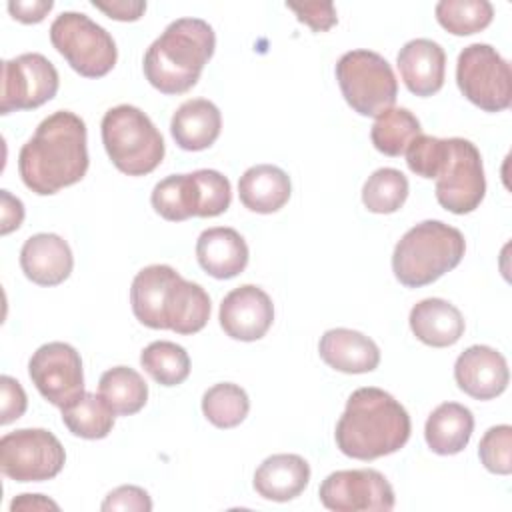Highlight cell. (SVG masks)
Returning <instances> with one entry per match:
<instances>
[{
    "instance_id": "cell-1",
    "label": "cell",
    "mask_w": 512,
    "mask_h": 512,
    "mask_svg": "<svg viewBox=\"0 0 512 512\" xmlns=\"http://www.w3.org/2000/svg\"><path fill=\"white\" fill-rule=\"evenodd\" d=\"M86 170V124L70 110L44 118L18 154L20 178L38 196H50L80 182Z\"/></svg>"
},
{
    "instance_id": "cell-2",
    "label": "cell",
    "mask_w": 512,
    "mask_h": 512,
    "mask_svg": "<svg viewBox=\"0 0 512 512\" xmlns=\"http://www.w3.org/2000/svg\"><path fill=\"white\" fill-rule=\"evenodd\" d=\"M406 408L386 390L366 386L354 390L336 424L338 450L354 460H376L398 452L410 438Z\"/></svg>"
},
{
    "instance_id": "cell-3",
    "label": "cell",
    "mask_w": 512,
    "mask_h": 512,
    "mask_svg": "<svg viewBox=\"0 0 512 512\" xmlns=\"http://www.w3.org/2000/svg\"><path fill=\"white\" fill-rule=\"evenodd\" d=\"M130 304L140 324L176 334H196L210 318L208 292L168 264H150L134 276Z\"/></svg>"
},
{
    "instance_id": "cell-4",
    "label": "cell",
    "mask_w": 512,
    "mask_h": 512,
    "mask_svg": "<svg viewBox=\"0 0 512 512\" xmlns=\"http://www.w3.org/2000/svg\"><path fill=\"white\" fill-rule=\"evenodd\" d=\"M216 48V34L202 18H178L148 46L144 76L162 94H184L200 78Z\"/></svg>"
},
{
    "instance_id": "cell-5",
    "label": "cell",
    "mask_w": 512,
    "mask_h": 512,
    "mask_svg": "<svg viewBox=\"0 0 512 512\" xmlns=\"http://www.w3.org/2000/svg\"><path fill=\"white\" fill-rule=\"evenodd\" d=\"M466 252L462 232L440 220L412 226L394 246L392 272L406 288H422L454 270Z\"/></svg>"
},
{
    "instance_id": "cell-6",
    "label": "cell",
    "mask_w": 512,
    "mask_h": 512,
    "mask_svg": "<svg viewBox=\"0 0 512 512\" xmlns=\"http://www.w3.org/2000/svg\"><path fill=\"white\" fill-rule=\"evenodd\" d=\"M102 144L112 164L128 176H146L164 158V138L152 120L136 106L110 108L100 124Z\"/></svg>"
},
{
    "instance_id": "cell-7",
    "label": "cell",
    "mask_w": 512,
    "mask_h": 512,
    "mask_svg": "<svg viewBox=\"0 0 512 512\" xmlns=\"http://www.w3.org/2000/svg\"><path fill=\"white\" fill-rule=\"evenodd\" d=\"M336 80L348 106L360 116H380L398 96V80L384 56L372 50H350L336 62Z\"/></svg>"
},
{
    "instance_id": "cell-8",
    "label": "cell",
    "mask_w": 512,
    "mask_h": 512,
    "mask_svg": "<svg viewBox=\"0 0 512 512\" xmlns=\"http://www.w3.org/2000/svg\"><path fill=\"white\" fill-rule=\"evenodd\" d=\"M52 46L84 78L106 76L118 58L114 38L82 12H62L50 26Z\"/></svg>"
},
{
    "instance_id": "cell-9",
    "label": "cell",
    "mask_w": 512,
    "mask_h": 512,
    "mask_svg": "<svg viewBox=\"0 0 512 512\" xmlns=\"http://www.w3.org/2000/svg\"><path fill=\"white\" fill-rule=\"evenodd\" d=\"M456 82L460 92L484 112H502L510 108V64L490 44L476 42L458 54Z\"/></svg>"
},
{
    "instance_id": "cell-10",
    "label": "cell",
    "mask_w": 512,
    "mask_h": 512,
    "mask_svg": "<svg viewBox=\"0 0 512 512\" xmlns=\"http://www.w3.org/2000/svg\"><path fill=\"white\" fill-rule=\"evenodd\" d=\"M66 452L44 428H20L0 438V470L16 482H44L60 474Z\"/></svg>"
},
{
    "instance_id": "cell-11",
    "label": "cell",
    "mask_w": 512,
    "mask_h": 512,
    "mask_svg": "<svg viewBox=\"0 0 512 512\" xmlns=\"http://www.w3.org/2000/svg\"><path fill=\"white\" fill-rule=\"evenodd\" d=\"M486 194L480 150L466 138H448V156L436 176V200L452 214L474 212Z\"/></svg>"
},
{
    "instance_id": "cell-12",
    "label": "cell",
    "mask_w": 512,
    "mask_h": 512,
    "mask_svg": "<svg viewBox=\"0 0 512 512\" xmlns=\"http://www.w3.org/2000/svg\"><path fill=\"white\" fill-rule=\"evenodd\" d=\"M56 92L58 70L46 56L26 52L2 62L0 114L38 108L52 100Z\"/></svg>"
},
{
    "instance_id": "cell-13",
    "label": "cell",
    "mask_w": 512,
    "mask_h": 512,
    "mask_svg": "<svg viewBox=\"0 0 512 512\" xmlns=\"http://www.w3.org/2000/svg\"><path fill=\"white\" fill-rule=\"evenodd\" d=\"M28 374L42 398L60 410L86 392L82 358L66 342L42 344L28 362Z\"/></svg>"
},
{
    "instance_id": "cell-14",
    "label": "cell",
    "mask_w": 512,
    "mask_h": 512,
    "mask_svg": "<svg viewBox=\"0 0 512 512\" xmlns=\"http://www.w3.org/2000/svg\"><path fill=\"white\" fill-rule=\"evenodd\" d=\"M324 508L334 512L392 510L394 490L390 482L374 468L338 470L324 478L318 490Z\"/></svg>"
},
{
    "instance_id": "cell-15",
    "label": "cell",
    "mask_w": 512,
    "mask_h": 512,
    "mask_svg": "<svg viewBox=\"0 0 512 512\" xmlns=\"http://www.w3.org/2000/svg\"><path fill=\"white\" fill-rule=\"evenodd\" d=\"M218 320L230 338L254 342L270 330L274 322V304L262 288L242 284L224 296Z\"/></svg>"
},
{
    "instance_id": "cell-16",
    "label": "cell",
    "mask_w": 512,
    "mask_h": 512,
    "mask_svg": "<svg viewBox=\"0 0 512 512\" xmlns=\"http://www.w3.org/2000/svg\"><path fill=\"white\" fill-rule=\"evenodd\" d=\"M454 380L464 394L476 400H492L506 390L510 372L498 350L474 344L456 358Z\"/></svg>"
},
{
    "instance_id": "cell-17",
    "label": "cell",
    "mask_w": 512,
    "mask_h": 512,
    "mask_svg": "<svg viewBox=\"0 0 512 512\" xmlns=\"http://www.w3.org/2000/svg\"><path fill=\"white\" fill-rule=\"evenodd\" d=\"M20 266L28 280L38 286L62 284L74 266L68 242L52 232L30 236L20 250Z\"/></svg>"
},
{
    "instance_id": "cell-18",
    "label": "cell",
    "mask_w": 512,
    "mask_h": 512,
    "mask_svg": "<svg viewBox=\"0 0 512 512\" xmlns=\"http://www.w3.org/2000/svg\"><path fill=\"white\" fill-rule=\"evenodd\" d=\"M398 70L406 88L416 96H432L444 86L446 54L430 38H414L398 52Z\"/></svg>"
},
{
    "instance_id": "cell-19",
    "label": "cell",
    "mask_w": 512,
    "mask_h": 512,
    "mask_svg": "<svg viewBox=\"0 0 512 512\" xmlns=\"http://www.w3.org/2000/svg\"><path fill=\"white\" fill-rule=\"evenodd\" d=\"M318 352L330 368L344 374H366L380 364L376 342L350 328L326 330L318 342Z\"/></svg>"
},
{
    "instance_id": "cell-20",
    "label": "cell",
    "mask_w": 512,
    "mask_h": 512,
    "mask_svg": "<svg viewBox=\"0 0 512 512\" xmlns=\"http://www.w3.org/2000/svg\"><path fill=\"white\" fill-rule=\"evenodd\" d=\"M248 244L228 226H214L204 230L196 240V258L204 272L212 278L228 280L244 272L248 264Z\"/></svg>"
},
{
    "instance_id": "cell-21",
    "label": "cell",
    "mask_w": 512,
    "mask_h": 512,
    "mask_svg": "<svg viewBox=\"0 0 512 512\" xmlns=\"http://www.w3.org/2000/svg\"><path fill=\"white\" fill-rule=\"evenodd\" d=\"M310 482V464L298 454H272L254 472V490L272 502H288Z\"/></svg>"
},
{
    "instance_id": "cell-22",
    "label": "cell",
    "mask_w": 512,
    "mask_h": 512,
    "mask_svg": "<svg viewBox=\"0 0 512 512\" xmlns=\"http://www.w3.org/2000/svg\"><path fill=\"white\" fill-rule=\"evenodd\" d=\"M222 116L214 102L192 98L178 106L170 120V134L182 150L198 152L210 148L220 136Z\"/></svg>"
},
{
    "instance_id": "cell-23",
    "label": "cell",
    "mask_w": 512,
    "mask_h": 512,
    "mask_svg": "<svg viewBox=\"0 0 512 512\" xmlns=\"http://www.w3.org/2000/svg\"><path fill=\"white\" fill-rule=\"evenodd\" d=\"M412 334L432 348H446L464 334V318L460 310L442 298H424L408 316Z\"/></svg>"
},
{
    "instance_id": "cell-24",
    "label": "cell",
    "mask_w": 512,
    "mask_h": 512,
    "mask_svg": "<svg viewBox=\"0 0 512 512\" xmlns=\"http://www.w3.org/2000/svg\"><path fill=\"white\" fill-rule=\"evenodd\" d=\"M238 194L244 208L256 214H272L290 200L292 184L288 174L274 164L250 166L238 180Z\"/></svg>"
},
{
    "instance_id": "cell-25",
    "label": "cell",
    "mask_w": 512,
    "mask_h": 512,
    "mask_svg": "<svg viewBox=\"0 0 512 512\" xmlns=\"http://www.w3.org/2000/svg\"><path fill=\"white\" fill-rule=\"evenodd\" d=\"M474 432V416L470 408L458 402H442L426 420L424 438L428 448L440 456L462 452Z\"/></svg>"
},
{
    "instance_id": "cell-26",
    "label": "cell",
    "mask_w": 512,
    "mask_h": 512,
    "mask_svg": "<svg viewBox=\"0 0 512 512\" xmlns=\"http://www.w3.org/2000/svg\"><path fill=\"white\" fill-rule=\"evenodd\" d=\"M98 394L114 414L132 416L144 408L148 400V384L134 368L114 366L100 376Z\"/></svg>"
},
{
    "instance_id": "cell-27",
    "label": "cell",
    "mask_w": 512,
    "mask_h": 512,
    "mask_svg": "<svg viewBox=\"0 0 512 512\" xmlns=\"http://www.w3.org/2000/svg\"><path fill=\"white\" fill-rule=\"evenodd\" d=\"M62 422L74 436L100 440L110 434L114 426V412L100 394L84 392L72 404L62 408Z\"/></svg>"
},
{
    "instance_id": "cell-28",
    "label": "cell",
    "mask_w": 512,
    "mask_h": 512,
    "mask_svg": "<svg viewBox=\"0 0 512 512\" xmlns=\"http://www.w3.org/2000/svg\"><path fill=\"white\" fill-rule=\"evenodd\" d=\"M420 134V120L408 108H390L376 116L370 140L378 152L386 156H402L410 142Z\"/></svg>"
},
{
    "instance_id": "cell-29",
    "label": "cell",
    "mask_w": 512,
    "mask_h": 512,
    "mask_svg": "<svg viewBox=\"0 0 512 512\" xmlns=\"http://www.w3.org/2000/svg\"><path fill=\"white\" fill-rule=\"evenodd\" d=\"M152 208L170 222H182L196 216V186L190 174H170L160 180L150 196Z\"/></svg>"
},
{
    "instance_id": "cell-30",
    "label": "cell",
    "mask_w": 512,
    "mask_h": 512,
    "mask_svg": "<svg viewBox=\"0 0 512 512\" xmlns=\"http://www.w3.org/2000/svg\"><path fill=\"white\" fill-rule=\"evenodd\" d=\"M142 368L162 386H178L190 374V356L188 352L168 340H156L148 344L140 354Z\"/></svg>"
},
{
    "instance_id": "cell-31",
    "label": "cell",
    "mask_w": 512,
    "mask_h": 512,
    "mask_svg": "<svg viewBox=\"0 0 512 512\" xmlns=\"http://www.w3.org/2000/svg\"><path fill=\"white\" fill-rule=\"evenodd\" d=\"M248 410L250 400L246 390L232 382L214 384L202 396V414L216 428H234L242 424Z\"/></svg>"
},
{
    "instance_id": "cell-32",
    "label": "cell",
    "mask_w": 512,
    "mask_h": 512,
    "mask_svg": "<svg viewBox=\"0 0 512 512\" xmlns=\"http://www.w3.org/2000/svg\"><path fill=\"white\" fill-rule=\"evenodd\" d=\"M438 24L454 36H470L484 30L494 8L488 0H440L434 8Z\"/></svg>"
},
{
    "instance_id": "cell-33",
    "label": "cell",
    "mask_w": 512,
    "mask_h": 512,
    "mask_svg": "<svg viewBox=\"0 0 512 512\" xmlns=\"http://www.w3.org/2000/svg\"><path fill=\"white\" fill-rule=\"evenodd\" d=\"M408 178L396 168L374 170L362 188V204L374 214H392L408 198Z\"/></svg>"
},
{
    "instance_id": "cell-34",
    "label": "cell",
    "mask_w": 512,
    "mask_h": 512,
    "mask_svg": "<svg viewBox=\"0 0 512 512\" xmlns=\"http://www.w3.org/2000/svg\"><path fill=\"white\" fill-rule=\"evenodd\" d=\"M192 178L196 184V202H198L196 216L212 218L228 210L232 202V188H230V180L222 172L202 168V170H194Z\"/></svg>"
},
{
    "instance_id": "cell-35",
    "label": "cell",
    "mask_w": 512,
    "mask_h": 512,
    "mask_svg": "<svg viewBox=\"0 0 512 512\" xmlns=\"http://www.w3.org/2000/svg\"><path fill=\"white\" fill-rule=\"evenodd\" d=\"M404 154L410 172H414L420 178L436 180L448 156V138L420 134L410 142Z\"/></svg>"
},
{
    "instance_id": "cell-36",
    "label": "cell",
    "mask_w": 512,
    "mask_h": 512,
    "mask_svg": "<svg viewBox=\"0 0 512 512\" xmlns=\"http://www.w3.org/2000/svg\"><path fill=\"white\" fill-rule=\"evenodd\" d=\"M478 456L492 474L506 476L512 472V426L498 424L484 432L478 444Z\"/></svg>"
},
{
    "instance_id": "cell-37",
    "label": "cell",
    "mask_w": 512,
    "mask_h": 512,
    "mask_svg": "<svg viewBox=\"0 0 512 512\" xmlns=\"http://www.w3.org/2000/svg\"><path fill=\"white\" fill-rule=\"evenodd\" d=\"M286 6L292 12H296L298 20L308 24L314 32H326L338 22L336 8L332 2H304V4L288 2Z\"/></svg>"
},
{
    "instance_id": "cell-38",
    "label": "cell",
    "mask_w": 512,
    "mask_h": 512,
    "mask_svg": "<svg viewBox=\"0 0 512 512\" xmlns=\"http://www.w3.org/2000/svg\"><path fill=\"white\" fill-rule=\"evenodd\" d=\"M104 512L108 510H136V512H148L152 510V500L148 496V492L140 486H118L112 492H108V496L104 498L102 506Z\"/></svg>"
},
{
    "instance_id": "cell-39",
    "label": "cell",
    "mask_w": 512,
    "mask_h": 512,
    "mask_svg": "<svg viewBox=\"0 0 512 512\" xmlns=\"http://www.w3.org/2000/svg\"><path fill=\"white\" fill-rule=\"evenodd\" d=\"M0 390H2V406H0V424L6 426L14 420H18L28 406L26 400V392L20 386L18 380H14L12 376H2L0 378Z\"/></svg>"
},
{
    "instance_id": "cell-40",
    "label": "cell",
    "mask_w": 512,
    "mask_h": 512,
    "mask_svg": "<svg viewBox=\"0 0 512 512\" xmlns=\"http://www.w3.org/2000/svg\"><path fill=\"white\" fill-rule=\"evenodd\" d=\"M52 0H12L8 2V12L14 20L24 24L42 22L44 16L52 10Z\"/></svg>"
},
{
    "instance_id": "cell-41",
    "label": "cell",
    "mask_w": 512,
    "mask_h": 512,
    "mask_svg": "<svg viewBox=\"0 0 512 512\" xmlns=\"http://www.w3.org/2000/svg\"><path fill=\"white\" fill-rule=\"evenodd\" d=\"M94 8L102 10L106 16L120 20V22H134L138 20L144 10H146V2H134V0H112V2H92Z\"/></svg>"
},
{
    "instance_id": "cell-42",
    "label": "cell",
    "mask_w": 512,
    "mask_h": 512,
    "mask_svg": "<svg viewBox=\"0 0 512 512\" xmlns=\"http://www.w3.org/2000/svg\"><path fill=\"white\" fill-rule=\"evenodd\" d=\"M2 198V234H10L12 230H18L24 220V204L12 196L8 190H0Z\"/></svg>"
},
{
    "instance_id": "cell-43",
    "label": "cell",
    "mask_w": 512,
    "mask_h": 512,
    "mask_svg": "<svg viewBox=\"0 0 512 512\" xmlns=\"http://www.w3.org/2000/svg\"><path fill=\"white\" fill-rule=\"evenodd\" d=\"M10 510H58V504L42 494H20L12 500Z\"/></svg>"
}]
</instances>
